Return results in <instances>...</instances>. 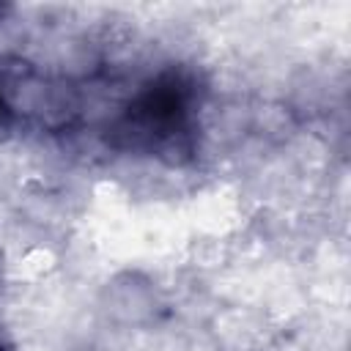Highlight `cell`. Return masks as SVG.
<instances>
[{"instance_id": "cell-3", "label": "cell", "mask_w": 351, "mask_h": 351, "mask_svg": "<svg viewBox=\"0 0 351 351\" xmlns=\"http://www.w3.org/2000/svg\"><path fill=\"white\" fill-rule=\"evenodd\" d=\"M0 351H5V348H3V346H0Z\"/></svg>"}, {"instance_id": "cell-2", "label": "cell", "mask_w": 351, "mask_h": 351, "mask_svg": "<svg viewBox=\"0 0 351 351\" xmlns=\"http://www.w3.org/2000/svg\"><path fill=\"white\" fill-rule=\"evenodd\" d=\"M5 112V101H3V96H0V115Z\"/></svg>"}, {"instance_id": "cell-1", "label": "cell", "mask_w": 351, "mask_h": 351, "mask_svg": "<svg viewBox=\"0 0 351 351\" xmlns=\"http://www.w3.org/2000/svg\"><path fill=\"white\" fill-rule=\"evenodd\" d=\"M195 82L184 71H165L151 80L126 107L121 132L148 151L178 148L195 121Z\"/></svg>"}]
</instances>
